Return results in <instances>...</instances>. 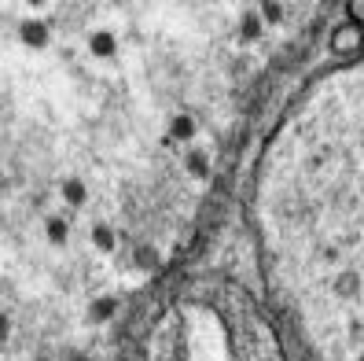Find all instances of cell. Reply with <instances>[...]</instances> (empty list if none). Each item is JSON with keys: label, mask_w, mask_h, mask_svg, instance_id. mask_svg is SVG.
Returning a JSON list of instances; mask_svg holds the SVG:
<instances>
[{"label": "cell", "mask_w": 364, "mask_h": 361, "mask_svg": "<svg viewBox=\"0 0 364 361\" xmlns=\"http://www.w3.org/2000/svg\"><path fill=\"white\" fill-rule=\"evenodd\" d=\"M346 19H350V23H357V26L364 30V0H353V4L346 8Z\"/></svg>", "instance_id": "3957f363"}, {"label": "cell", "mask_w": 364, "mask_h": 361, "mask_svg": "<svg viewBox=\"0 0 364 361\" xmlns=\"http://www.w3.org/2000/svg\"><path fill=\"white\" fill-rule=\"evenodd\" d=\"M328 48H331V56H342V59H360V56H364V30L346 19L342 26L331 30Z\"/></svg>", "instance_id": "7a4b0ae2"}, {"label": "cell", "mask_w": 364, "mask_h": 361, "mask_svg": "<svg viewBox=\"0 0 364 361\" xmlns=\"http://www.w3.org/2000/svg\"><path fill=\"white\" fill-rule=\"evenodd\" d=\"M276 254L316 361H364V56L316 81L272 177Z\"/></svg>", "instance_id": "6da1fadb"}]
</instances>
